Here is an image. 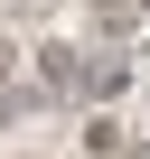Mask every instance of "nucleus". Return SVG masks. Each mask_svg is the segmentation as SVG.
I'll list each match as a JSON object with an SVG mask.
<instances>
[{"label":"nucleus","instance_id":"f257e3e1","mask_svg":"<svg viewBox=\"0 0 150 159\" xmlns=\"http://www.w3.org/2000/svg\"><path fill=\"white\" fill-rule=\"evenodd\" d=\"M131 75H141V66H131L113 38H94V47H85V103H113V94L131 84Z\"/></svg>","mask_w":150,"mask_h":159},{"label":"nucleus","instance_id":"f03ea898","mask_svg":"<svg viewBox=\"0 0 150 159\" xmlns=\"http://www.w3.org/2000/svg\"><path fill=\"white\" fill-rule=\"evenodd\" d=\"M75 140H85V159H122V150H131V122H122L113 103H94V112H85V131H75Z\"/></svg>","mask_w":150,"mask_h":159},{"label":"nucleus","instance_id":"7ed1b4c3","mask_svg":"<svg viewBox=\"0 0 150 159\" xmlns=\"http://www.w3.org/2000/svg\"><path fill=\"white\" fill-rule=\"evenodd\" d=\"M131 19H141V0H94V38H122Z\"/></svg>","mask_w":150,"mask_h":159},{"label":"nucleus","instance_id":"20e7f679","mask_svg":"<svg viewBox=\"0 0 150 159\" xmlns=\"http://www.w3.org/2000/svg\"><path fill=\"white\" fill-rule=\"evenodd\" d=\"M19 66H28V56H19V38H0V94L19 84Z\"/></svg>","mask_w":150,"mask_h":159},{"label":"nucleus","instance_id":"39448f33","mask_svg":"<svg viewBox=\"0 0 150 159\" xmlns=\"http://www.w3.org/2000/svg\"><path fill=\"white\" fill-rule=\"evenodd\" d=\"M141 10H150V0H141Z\"/></svg>","mask_w":150,"mask_h":159}]
</instances>
